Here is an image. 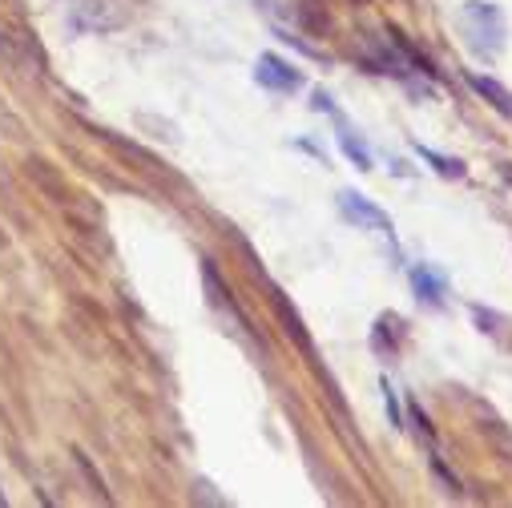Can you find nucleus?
<instances>
[{
  "instance_id": "7ed1b4c3",
  "label": "nucleus",
  "mask_w": 512,
  "mask_h": 508,
  "mask_svg": "<svg viewBox=\"0 0 512 508\" xmlns=\"http://www.w3.org/2000/svg\"><path fill=\"white\" fill-rule=\"evenodd\" d=\"M254 81H259L263 89H275V93H295L303 85L299 69L291 61H283L279 53H263L259 65H254Z\"/></svg>"
},
{
  "instance_id": "0eeeda50",
  "label": "nucleus",
  "mask_w": 512,
  "mask_h": 508,
  "mask_svg": "<svg viewBox=\"0 0 512 508\" xmlns=\"http://www.w3.org/2000/svg\"><path fill=\"white\" fill-rule=\"evenodd\" d=\"M339 150H343L359 170H371V154H367V146H363L359 138H351V130H339Z\"/></svg>"
},
{
  "instance_id": "39448f33",
  "label": "nucleus",
  "mask_w": 512,
  "mask_h": 508,
  "mask_svg": "<svg viewBox=\"0 0 512 508\" xmlns=\"http://www.w3.org/2000/svg\"><path fill=\"white\" fill-rule=\"evenodd\" d=\"M468 85L492 105V109H500L504 117H512V93L500 85V81H492V77H480V73H468Z\"/></svg>"
},
{
  "instance_id": "1a4fd4ad",
  "label": "nucleus",
  "mask_w": 512,
  "mask_h": 508,
  "mask_svg": "<svg viewBox=\"0 0 512 508\" xmlns=\"http://www.w3.org/2000/svg\"><path fill=\"white\" fill-rule=\"evenodd\" d=\"M383 400H388V412H392V424L400 428V404H396V392H392V384L383 379Z\"/></svg>"
},
{
  "instance_id": "f257e3e1",
  "label": "nucleus",
  "mask_w": 512,
  "mask_h": 508,
  "mask_svg": "<svg viewBox=\"0 0 512 508\" xmlns=\"http://www.w3.org/2000/svg\"><path fill=\"white\" fill-rule=\"evenodd\" d=\"M460 29L468 37V45L476 53H500L504 49V37H508V25H504V13L500 5H492V0H468L464 13H460Z\"/></svg>"
},
{
  "instance_id": "20e7f679",
  "label": "nucleus",
  "mask_w": 512,
  "mask_h": 508,
  "mask_svg": "<svg viewBox=\"0 0 512 508\" xmlns=\"http://www.w3.org/2000/svg\"><path fill=\"white\" fill-rule=\"evenodd\" d=\"M412 287H416V299H424L428 307H440L444 303V295H448V283H444V275L440 271H432V267H412Z\"/></svg>"
},
{
  "instance_id": "423d86ee",
  "label": "nucleus",
  "mask_w": 512,
  "mask_h": 508,
  "mask_svg": "<svg viewBox=\"0 0 512 508\" xmlns=\"http://www.w3.org/2000/svg\"><path fill=\"white\" fill-rule=\"evenodd\" d=\"M416 154H420L424 162H432V170H436L440 178H464V162L444 158V154H436V150H428V146H416Z\"/></svg>"
},
{
  "instance_id": "6e6552de",
  "label": "nucleus",
  "mask_w": 512,
  "mask_h": 508,
  "mask_svg": "<svg viewBox=\"0 0 512 508\" xmlns=\"http://www.w3.org/2000/svg\"><path fill=\"white\" fill-rule=\"evenodd\" d=\"M472 319L480 323V331H496V323H500V315L496 311H484V307H472Z\"/></svg>"
},
{
  "instance_id": "f03ea898",
  "label": "nucleus",
  "mask_w": 512,
  "mask_h": 508,
  "mask_svg": "<svg viewBox=\"0 0 512 508\" xmlns=\"http://www.w3.org/2000/svg\"><path fill=\"white\" fill-rule=\"evenodd\" d=\"M339 210H343L347 222L367 226V230H379V234H388V238H392V218L383 214L371 198H363V194H355V190H343V194H339Z\"/></svg>"
}]
</instances>
